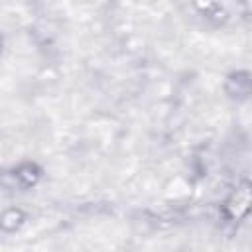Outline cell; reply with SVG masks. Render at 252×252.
<instances>
[{
    "mask_svg": "<svg viewBox=\"0 0 252 252\" xmlns=\"http://www.w3.org/2000/svg\"><path fill=\"white\" fill-rule=\"evenodd\" d=\"M45 167L33 158H20L16 163L0 167V187L10 193H28L37 189L45 179Z\"/></svg>",
    "mask_w": 252,
    "mask_h": 252,
    "instance_id": "1",
    "label": "cell"
},
{
    "mask_svg": "<svg viewBox=\"0 0 252 252\" xmlns=\"http://www.w3.org/2000/svg\"><path fill=\"white\" fill-rule=\"evenodd\" d=\"M248 215H250V181L248 177H240L220 199L219 220L224 226L238 228L248 219Z\"/></svg>",
    "mask_w": 252,
    "mask_h": 252,
    "instance_id": "2",
    "label": "cell"
},
{
    "mask_svg": "<svg viewBox=\"0 0 252 252\" xmlns=\"http://www.w3.org/2000/svg\"><path fill=\"white\" fill-rule=\"evenodd\" d=\"M220 91L224 98H228L234 104H244L250 100L252 94V75L246 67H236L224 73L220 81Z\"/></svg>",
    "mask_w": 252,
    "mask_h": 252,
    "instance_id": "3",
    "label": "cell"
},
{
    "mask_svg": "<svg viewBox=\"0 0 252 252\" xmlns=\"http://www.w3.org/2000/svg\"><path fill=\"white\" fill-rule=\"evenodd\" d=\"M30 222V211L22 205H8L0 209V234L14 236L26 228Z\"/></svg>",
    "mask_w": 252,
    "mask_h": 252,
    "instance_id": "4",
    "label": "cell"
},
{
    "mask_svg": "<svg viewBox=\"0 0 252 252\" xmlns=\"http://www.w3.org/2000/svg\"><path fill=\"white\" fill-rule=\"evenodd\" d=\"M4 49H6V37H4V33L0 32V59H2V55H4Z\"/></svg>",
    "mask_w": 252,
    "mask_h": 252,
    "instance_id": "5",
    "label": "cell"
}]
</instances>
